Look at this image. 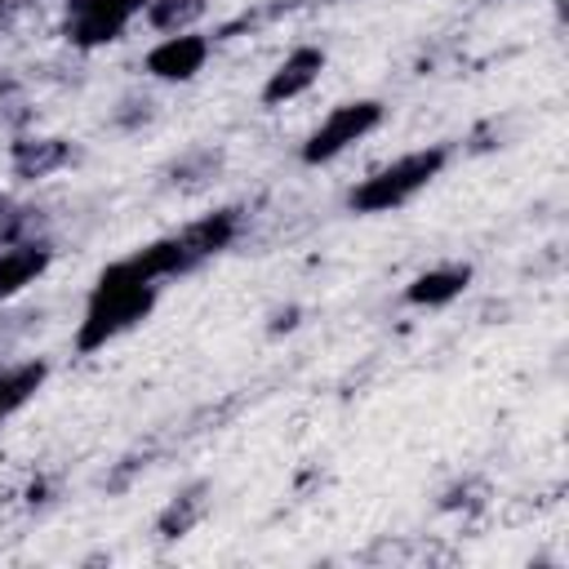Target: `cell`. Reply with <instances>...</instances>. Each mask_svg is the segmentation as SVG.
<instances>
[{"mask_svg":"<svg viewBox=\"0 0 569 569\" xmlns=\"http://www.w3.org/2000/svg\"><path fill=\"white\" fill-rule=\"evenodd\" d=\"M160 302V284L147 280L133 258H120V262H107L98 276H93V289L84 298V316L76 325V351L80 356H93L102 351L107 342H116L120 333L138 329Z\"/></svg>","mask_w":569,"mask_h":569,"instance_id":"obj_1","label":"cell"},{"mask_svg":"<svg viewBox=\"0 0 569 569\" xmlns=\"http://www.w3.org/2000/svg\"><path fill=\"white\" fill-rule=\"evenodd\" d=\"M453 147L449 142H431V147H418V151H405L400 160L382 164L378 173L360 178L351 191H347V209L351 213H391L400 204H409L422 187H431L445 164H449Z\"/></svg>","mask_w":569,"mask_h":569,"instance_id":"obj_2","label":"cell"},{"mask_svg":"<svg viewBox=\"0 0 569 569\" xmlns=\"http://www.w3.org/2000/svg\"><path fill=\"white\" fill-rule=\"evenodd\" d=\"M382 116H387V107L378 102V98H351V102H338L311 133H307V142H302V164H329V160H338L351 142H360V138H369L378 124H382Z\"/></svg>","mask_w":569,"mask_h":569,"instance_id":"obj_3","label":"cell"},{"mask_svg":"<svg viewBox=\"0 0 569 569\" xmlns=\"http://www.w3.org/2000/svg\"><path fill=\"white\" fill-rule=\"evenodd\" d=\"M151 0H67L62 13V40L71 49H107L116 44L133 18L147 13Z\"/></svg>","mask_w":569,"mask_h":569,"instance_id":"obj_4","label":"cell"},{"mask_svg":"<svg viewBox=\"0 0 569 569\" xmlns=\"http://www.w3.org/2000/svg\"><path fill=\"white\" fill-rule=\"evenodd\" d=\"M209 53H213V40H209V36H200V31H178V36H164L160 44L147 49L142 71H147L151 80H164V84H187V80H196V76L204 71Z\"/></svg>","mask_w":569,"mask_h":569,"instance_id":"obj_5","label":"cell"},{"mask_svg":"<svg viewBox=\"0 0 569 569\" xmlns=\"http://www.w3.org/2000/svg\"><path fill=\"white\" fill-rule=\"evenodd\" d=\"M240 227H244V209H240V204H222V209H213V213L187 222V227L173 231V236H178V244H182L187 267L196 271V267H204L209 258H218L222 249H231L236 236H240Z\"/></svg>","mask_w":569,"mask_h":569,"instance_id":"obj_6","label":"cell"},{"mask_svg":"<svg viewBox=\"0 0 569 569\" xmlns=\"http://www.w3.org/2000/svg\"><path fill=\"white\" fill-rule=\"evenodd\" d=\"M325 62H329V58H325V49H320V44H293V49L280 58V67L267 76V84H262L258 102H262V107H284V102L302 98V93L320 80Z\"/></svg>","mask_w":569,"mask_h":569,"instance_id":"obj_7","label":"cell"},{"mask_svg":"<svg viewBox=\"0 0 569 569\" xmlns=\"http://www.w3.org/2000/svg\"><path fill=\"white\" fill-rule=\"evenodd\" d=\"M76 160V147L58 133H22L9 142V173L18 182H44L49 173L67 169Z\"/></svg>","mask_w":569,"mask_h":569,"instance_id":"obj_8","label":"cell"},{"mask_svg":"<svg viewBox=\"0 0 569 569\" xmlns=\"http://www.w3.org/2000/svg\"><path fill=\"white\" fill-rule=\"evenodd\" d=\"M49 267H53V244H49V236L4 244V249H0V302L18 298V293H22L27 284H36Z\"/></svg>","mask_w":569,"mask_h":569,"instance_id":"obj_9","label":"cell"},{"mask_svg":"<svg viewBox=\"0 0 569 569\" xmlns=\"http://www.w3.org/2000/svg\"><path fill=\"white\" fill-rule=\"evenodd\" d=\"M209 507H213V485H209V480L182 485V489L160 507V516H156V538H160V542L187 538V533L209 516Z\"/></svg>","mask_w":569,"mask_h":569,"instance_id":"obj_10","label":"cell"},{"mask_svg":"<svg viewBox=\"0 0 569 569\" xmlns=\"http://www.w3.org/2000/svg\"><path fill=\"white\" fill-rule=\"evenodd\" d=\"M471 276H476L471 262H445V267L418 271V276L405 284V302H409V307H449L453 298L467 293Z\"/></svg>","mask_w":569,"mask_h":569,"instance_id":"obj_11","label":"cell"},{"mask_svg":"<svg viewBox=\"0 0 569 569\" xmlns=\"http://www.w3.org/2000/svg\"><path fill=\"white\" fill-rule=\"evenodd\" d=\"M44 378H49V360H0V427L44 387Z\"/></svg>","mask_w":569,"mask_h":569,"instance_id":"obj_12","label":"cell"},{"mask_svg":"<svg viewBox=\"0 0 569 569\" xmlns=\"http://www.w3.org/2000/svg\"><path fill=\"white\" fill-rule=\"evenodd\" d=\"M218 169H222V151H218V147H191V151H182L160 178H164V187H173V191H204V187L218 178Z\"/></svg>","mask_w":569,"mask_h":569,"instance_id":"obj_13","label":"cell"},{"mask_svg":"<svg viewBox=\"0 0 569 569\" xmlns=\"http://www.w3.org/2000/svg\"><path fill=\"white\" fill-rule=\"evenodd\" d=\"M204 13H209V0H151L142 18H147L151 31L178 36V31H191Z\"/></svg>","mask_w":569,"mask_h":569,"instance_id":"obj_14","label":"cell"},{"mask_svg":"<svg viewBox=\"0 0 569 569\" xmlns=\"http://www.w3.org/2000/svg\"><path fill=\"white\" fill-rule=\"evenodd\" d=\"M489 507V480L485 476H462V480H453L445 493H440V511H462V516H471V511H485Z\"/></svg>","mask_w":569,"mask_h":569,"instance_id":"obj_15","label":"cell"},{"mask_svg":"<svg viewBox=\"0 0 569 569\" xmlns=\"http://www.w3.org/2000/svg\"><path fill=\"white\" fill-rule=\"evenodd\" d=\"M151 120H156V102H151L147 93H124L120 107L111 111V124L124 129V133H133V129H142V124H151Z\"/></svg>","mask_w":569,"mask_h":569,"instance_id":"obj_16","label":"cell"},{"mask_svg":"<svg viewBox=\"0 0 569 569\" xmlns=\"http://www.w3.org/2000/svg\"><path fill=\"white\" fill-rule=\"evenodd\" d=\"M151 458H156V449H151V445H147V449H133V453H124V458H120V467H116V471H111L102 485H107L111 493L129 489V480H133L138 471H147V467H151Z\"/></svg>","mask_w":569,"mask_h":569,"instance_id":"obj_17","label":"cell"},{"mask_svg":"<svg viewBox=\"0 0 569 569\" xmlns=\"http://www.w3.org/2000/svg\"><path fill=\"white\" fill-rule=\"evenodd\" d=\"M298 320H302V307L298 302H289V307H276L271 311V325H267V333L276 338V333H289V329H298Z\"/></svg>","mask_w":569,"mask_h":569,"instance_id":"obj_18","label":"cell"},{"mask_svg":"<svg viewBox=\"0 0 569 569\" xmlns=\"http://www.w3.org/2000/svg\"><path fill=\"white\" fill-rule=\"evenodd\" d=\"M27 4H31V0H0V31H9V27L27 13Z\"/></svg>","mask_w":569,"mask_h":569,"instance_id":"obj_19","label":"cell"},{"mask_svg":"<svg viewBox=\"0 0 569 569\" xmlns=\"http://www.w3.org/2000/svg\"><path fill=\"white\" fill-rule=\"evenodd\" d=\"M4 93H9V76H0V102H4Z\"/></svg>","mask_w":569,"mask_h":569,"instance_id":"obj_20","label":"cell"},{"mask_svg":"<svg viewBox=\"0 0 569 569\" xmlns=\"http://www.w3.org/2000/svg\"><path fill=\"white\" fill-rule=\"evenodd\" d=\"M320 4H347V0H320Z\"/></svg>","mask_w":569,"mask_h":569,"instance_id":"obj_21","label":"cell"}]
</instances>
